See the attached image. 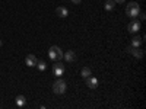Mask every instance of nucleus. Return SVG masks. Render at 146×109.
<instances>
[{
  "label": "nucleus",
  "instance_id": "obj_20",
  "mask_svg": "<svg viewBox=\"0 0 146 109\" xmlns=\"http://www.w3.org/2000/svg\"><path fill=\"white\" fill-rule=\"evenodd\" d=\"M3 45V42H2V39H0V47H2Z\"/></svg>",
  "mask_w": 146,
  "mask_h": 109
},
{
  "label": "nucleus",
  "instance_id": "obj_3",
  "mask_svg": "<svg viewBox=\"0 0 146 109\" xmlns=\"http://www.w3.org/2000/svg\"><path fill=\"white\" fill-rule=\"evenodd\" d=\"M126 53H129V54H131V55H135L136 58H142L143 57V50H140V47H131V45H129V47H126Z\"/></svg>",
  "mask_w": 146,
  "mask_h": 109
},
{
  "label": "nucleus",
  "instance_id": "obj_7",
  "mask_svg": "<svg viewBox=\"0 0 146 109\" xmlns=\"http://www.w3.org/2000/svg\"><path fill=\"white\" fill-rule=\"evenodd\" d=\"M36 57L34 55V54H29V55H27V58H25V64L28 66V67H34L35 64H36Z\"/></svg>",
  "mask_w": 146,
  "mask_h": 109
},
{
  "label": "nucleus",
  "instance_id": "obj_13",
  "mask_svg": "<svg viewBox=\"0 0 146 109\" xmlns=\"http://www.w3.org/2000/svg\"><path fill=\"white\" fill-rule=\"evenodd\" d=\"M114 6H115V2H114V0H107L105 5H104L105 10H113V9H114Z\"/></svg>",
  "mask_w": 146,
  "mask_h": 109
},
{
  "label": "nucleus",
  "instance_id": "obj_12",
  "mask_svg": "<svg viewBox=\"0 0 146 109\" xmlns=\"http://www.w3.org/2000/svg\"><path fill=\"white\" fill-rule=\"evenodd\" d=\"M143 42V38H140V36H135V38L131 39V47H140Z\"/></svg>",
  "mask_w": 146,
  "mask_h": 109
},
{
  "label": "nucleus",
  "instance_id": "obj_19",
  "mask_svg": "<svg viewBox=\"0 0 146 109\" xmlns=\"http://www.w3.org/2000/svg\"><path fill=\"white\" fill-rule=\"evenodd\" d=\"M114 2H115V3H124L126 0H114Z\"/></svg>",
  "mask_w": 146,
  "mask_h": 109
},
{
  "label": "nucleus",
  "instance_id": "obj_14",
  "mask_svg": "<svg viewBox=\"0 0 146 109\" xmlns=\"http://www.w3.org/2000/svg\"><path fill=\"white\" fill-rule=\"evenodd\" d=\"M80 74H82V77L86 79V77H89V76L92 74V71H91V68H89V67H83V68H82V71H80Z\"/></svg>",
  "mask_w": 146,
  "mask_h": 109
},
{
  "label": "nucleus",
  "instance_id": "obj_15",
  "mask_svg": "<svg viewBox=\"0 0 146 109\" xmlns=\"http://www.w3.org/2000/svg\"><path fill=\"white\" fill-rule=\"evenodd\" d=\"M35 66L38 67V70H40V71H44V70H45V67H47L44 61H36V64H35Z\"/></svg>",
  "mask_w": 146,
  "mask_h": 109
},
{
  "label": "nucleus",
  "instance_id": "obj_1",
  "mask_svg": "<svg viewBox=\"0 0 146 109\" xmlns=\"http://www.w3.org/2000/svg\"><path fill=\"white\" fill-rule=\"evenodd\" d=\"M48 57H50L53 61H60V60L63 58V51L60 50L58 47H56V45H53L50 50H48Z\"/></svg>",
  "mask_w": 146,
  "mask_h": 109
},
{
  "label": "nucleus",
  "instance_id": "obj_6",
  "mask_svg": "<svg viewBox=\"0 0 146 109\" xmlns=\"http://www.w3.org/2000/svg\"><path fill=\"white\" fill-rule=\"evenodd\" d=\"M140 13V7H126V15L131 19H137Z\"/></svg>",
  "mask_w": 146,
  "mask_h": 109
},
{
  "label": "nucleus",
  "instance_id": "obj_8",
  "mask_svg": "<svg viewBox=\"0 0 146 109\" xmlns=\"http://www.w3.org/2000/svg\"><path fill=\"white\" fill-rule=\"evenodd\" d=\"M56 15H57L58 18H66V16L69 15V10H67L66 7H63V6H60V7L56 9Z\"/></svg>",
  "mask_w": 146,
  "mask_h": 109
},
{
  "label": "nucleus",
  "instance_id": "obj_16",
  "mask_svg": "<svg viewBox=\"0 0 146 109\" xmlns=\"http://www.w3.org/2000/svg\"><path fill=\"white\" fill-rule=\"evenodd\" d=\"M127 7H139V5H137L136 2H130V3L127 5Z\"/></svg>",
  "mask_w": 146,
  "mask_h": 109
},
{
  "label": "nucleus",
  "instance_id": "obj_4",
  "mask_svg": "<svg viewBox=\"0 0 146 109\" xmlns=\"http://www.w3.org/2000/svg\"><path fill=\"white\" fill-rule=\"evenodd\" d=\"M53 74L56 77H62L64 74V66L62 63H58V61H54V64H53Z\"/></svg>",
  "mask_w": 146,
  "mask_h": 109
},
{
  "label": "nucleus",
  "instance_id": "obj_2",
  "mask_svg": "<svg viewBox=\"0 0 146 109\" xmlns=\"http://www.w3.org/2000/svg\"><path fill=\"white\" fill-rule=\"evenodd\" d=\"M66 81L64 80H56V83L53 84V92L56 93V95H63L64 92H66Z\"/></svg>",
  "mask_w": 146,
  "mask_h": 109
},
{
  "label": "nucleus",
  "instance_id": "obj_5",
  "mask_svg": "<svg viewBox=\"0 0 146 109\" xmlns=\"http://www.w3.org/2000/svg\"><path fill=\"white\" fill-rule=\"evenodd\" d=\"M127 29H129V32H131V33H137V32L140 31V22H139L137 19H133V22H130L129 25H127Z\"/></svg>",
  "mask_w": 146,
  "mask_h": 109
},
{
  "label": "nucleus",
  "instance_id": "obj_18",
  "mask_svg": "<svg viewBox=\"0 0 146 109\" xmlns=\"http://www.w3.org/2000/svg\"><path fill=\"white\" fill-rule=\"evenodd\" d=\"M80 2H82V0H72V3H73V5H79Z\"/></svg>",
  "mask_w": 146,
  "mask_h": 109
},
{
  "label": "nucleus",
  "instance_id": "obj_9",
  "mask_svg": "<svg viewBox=\"0 0 146 109\" xmlns=\"http://www.w3.org/2000/svg\"><path fill=\"white\" fill-rule=\"evenodd\" d=\"M63 58L66 60L67 63H73L76 60V54L73 53V51H67L66 54H63Z\"/></svg>",
  "mask_w": 146,
  "mask_h": 109
},
{
  "label": "nucleus",
  "instance_id": "obj_10",
  "mask_svg": "<svg viewBox=\"0 0 146 109\" xmlns=\"http://www.w3.org/2000/svg\"><path fill=\"white\" fill-rule=\"evenodd\" d=\"M15 103H16L18 108H23L27 105V98H25V96H22V95H19L16 98V100H15Z\"/></svg>",
  "mask_w": 146,
  "mask_h": 109
},
{
  "label": "nucleus",
  "instance_id": "obj_11",
  "mask_svg": "<svg viewBox=\"0 0 146 109\" xmlns=\"http://www.w3.org/2000/svg\"><path fill=\"white\" fill-rule=\"evenodd\" d=\"M86 84L91 89H95L96 86H98V80H96L95 77H92V76H89V77H86Z\"/></svg>",
  "mask_w": 146,
  "mask_h": 109
},
{
  "label": "nucleus",
  "instance_id": "obj_17",
  "mask_svg": "<svg viewBox=\"0 0 146 109\" xmlns=\"http://www.w3.org/2000/svg\"><path fill=\"white\" fill-rule=\"evenodd\" d=\"M145 18H146L145 13H143V12H140V13H139V19H140V20H145Z\"/></svg>",
  "mask_w": 146,
  "mask_h": 109
}]
</instances>
